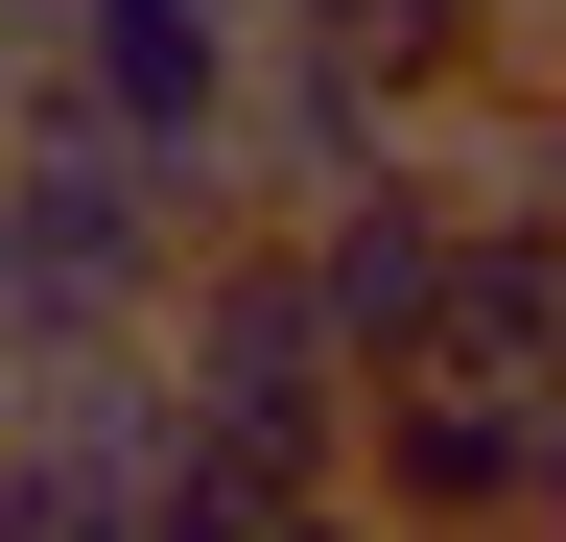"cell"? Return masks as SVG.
<instances>
[{
    "instance_id": "obj_1",
    "label": "cell",
    "mask_w": 566,
    "mask_h": 542,
    "mask_svg": "<svg viewBox=\"0 0 566 542\" xmlns=\"http://www.w3.org/2000/svg\"><path fill=\"white\" fill-rule=\"evenodd\" d=\"M189 213H237V189H189L166 142H118V118L24 47V72H0V378L142 330V307H166V259H189Z\"/></svg>"
},
{
    "instance_id": "obj_2",
    "label": "cell",
    "mask_w": 566,
    "mask_h": 542,
    "mask_svg": "<svg viewBox=\"0 0 566 542\" xmlns=\"http://www.w3.org/2000/svg\"><path fill=\"white\" fill-rule=\"evenodd\" d=\"M142 354H166V401H189V425L260 471L283 519H331V448H354V330L307 307L283 213H189L166 307H142Z\"/></svg>"
},
{
    "instance_id": "obj_3",
    "label": "cell",
    "mask_w": 566,
    "mask_h": 542,
    "mask_svg": "<svg viewBox=\"0 0 566 542\" xmlns=\"http://www.w3.org/2000/svg\"><path fill=\"white\" fill-rule=\"evenodd\" d=\"M331 519H401V542H520V519H566V378L378 354V378H354V448H331Z\"/></svg>"
},
{
    "instance_id": "obj_4",
    "label": "cell",
    "mask_w": 566,
    "mask_h": 542,
    "mask_svg": "<svg viewBox=\"0 0 566 542\" xmlns=\"http://www.w3.org/2000/svg\"><path fill=\"white\" fill-rule=\"evenodd\" d=\"M449 213H472V166L424 142V118H401V142H354L331 189H283V259H307V307L354 330V378H378V354H424V284H449Z\"/></svg>"
},
{
    "instance_id": "obj_5",
    "label": "cell",
    "mask_w": 566,
    "mask_h": 542,
    "mask_svg": "<svg viewBox=\"0 0 566 542\" xmlns=\"http://www.w3.org/2000/svg\"><path fill=\"white\" fill-rule=\"evenodd\" d=\"M237 0H48V72L118 118V142H166L189 189H237Z\"/></svg>"
},
{
    "instance_id": "obj_6",
    "label": "cell",
    "mask_w": 566,
    "mask_h": 542,
    "mask_svg": "<svg viewBox=\"0 0 566 542\" xmlns=\"http://www.w3.org/2000/svg\"><path fill=\"white\" fill-rule=\"evenodd\" d=\"M424 354L566 378V213H543V189H472V213H449V284H424Z\"/></svg>"
},
{
    "instance_id": "obj_7",
    "label": "cell",
    "mask_w": 566,
    "mask_h": 542,
    "mask_svg": "<svg viewBox=\"0 0 566 542\" xmlns=\"http://www.w3.org/2000/svg\"><path fill=\"white\" fill-rule=\"evenodd\" d=\"M354 47L401 72V118H449L472 72H520V47H543V0H354Z\"/></svg>"
},
{
    "instance_id": "obj_8",
    "label": "cell",
    "mask_w": 566,
    "mask_h": 542,
    "mask_svg": "<svg viewBox=\"0 0 566 542\" xmlns=\"http://www.w3.org/2000/svg\"><path fill=\"white\" fill-rule=\"evenodd\" d=\"M24 47H48V0H0V72H24Z\"/></svg>"
},
{
    "instance_id": "obj_9",
    "label": "cell",
    "mask_w": 566,
    "mask_h": 542,
    "mask_svg": "<svg viewBox=\"0 0 566 542\" xmlns=\"http://www.w3.org/2000/svg\"><path fill=\"white\" fill-rule=\"evenodd\" d=\"M0 542H24V448H0Z\"/></svg>"
}]
</instances>
